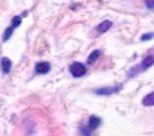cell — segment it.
<instances>
[{"instance_id":"cell-3","label":"cell","mask_w":154,"mask_h":136,"mask_svg":"<svg viewBox=\"0 0 154 136\" xmlns=\"http://www.w3.org/2000/svg\"><path fill=\"white\" fill-rule=\"evenodd\" d=\"M120 88H122V83H117L116 86H104V88H98V90H95V93L100 95V96H106V95L117 93Z\"/></svg>"},{"instance_id":"cell-13","label":"cell","mask_w":154,"mask_h":136,"mask_svg":"<svg viewBox=\"0 0 154 136\" xmlns=\"http://www.w3.org/2000/svg\"><path fill=\"white\" fill-rule=\"evenodd\" d=\"M146 7L148 8H154V0H146Z\"/></svg>"},{"instance_id":"cell-2","label":"cell","mask_w":154,"mask_h":136,"mask_svg":"<svg viewBox=\"0 0 154 136\" xmlns=\"http://www.w3.org/2000/svg\"><path fill=\"white\" fill-rule=\"evenodd\" d=\"M154 64V56L152 55H148L144 59L141 61V64H140L137 69H133V72H130V77H132L133 74H137V72H143V71H146L148 67H151Z\"/></svg>"},{"instance_id":"cell-8","label":"cell","mask_w":154,"mask_h":136,"mask_svg":"<svg viewBox=\"0 0 154 136\" xmlns=\"http://www.w3.org/2000/svg\"><path fill=\"white\" fill-rule=\"evenodd\" d=\"M141 104H143V106H154V91L144 96L143 101H141Z\"/></svg>"},{"instance_id":"cell-11","label":"cell","mask_w":154,"mask_h":136,"mask_svg":"<svg viewBox=\"0 0 154 136\" xmlns=\"http://www.w3.org/2000/svg\"><path fill=\"white\" fill-rule=\"evenodd\" d=\"M19 24H21V16H14V18H13V21H11V27H13V29H16Z\"/></svg>"},{"instance_id":"cell-6","label":"cell","mask_w":154,"mask_h":136,"mask_svg":"<svg viewBox=\"0 0 154 136\" xmlns=\"http://www.w3.org/2000/svg\"><path fill=\"white\" fill-rule=\"evenodd\" d=\"M111 26H112V23H111L109 19H106V21H103L98 27H96V34H104V32L108 31V29H109Z\"/></svg>"},{"instance_id":"cell-1","label":"cell","mask_w":154,"mask_h":136,"mask_svg":"<svg viewBox=\"0 0 154 136\" xmlns=\"http://www.w3.org/2000/svg\"><path fill=\"white\" fill-rule=\"evenodd\" d=\"M69 72L72 77H75V79H79V77H84L87 74V67L82 64V62H72L69 66Z\"/></svg>"},{"instance_id":"cell-12","label":"cell","mask_w":154,"mask_h":136,"mask_svg":"<svg viewBox=\"0 0 154 136\" xmlns=\"http://www.w3.org/2000/svg\"><path fill=\"white\" fill-rule=\"evenodd\" d=\"M154 37V34H144V35H141V40H149V38H152Z\"/></svg>"},{"instance_id":"cell-5","label":"cell","mask_w":154,"mask_h":136,"mask_svg":"<svg viewBox=\"0 0 154 136\" xmlns=\"http://www.w3.org/2000/svg\"><path fill=\"white\" fill-rule=\"evenodd\" d=\"M100 125H101V119L96 117V115H91V117L88 119V125H87V127H88L91 131H95V130L98 128Z\"/></svg>"},{"instance_id":"cell-7","label":"cell","mask_w":154,"mask_h":136,"mask_svg":"<svg viewBox=\"0 0 154 136\" xmlns=\"http://www.w3.org/2000/svg\"><path fill=\"white\" fill-rule=\"evenodd\" d=\"M0 64H2V72L3 74H8V72L11 71V61H10L8 58H2Z\"/></svg>"},{"instance_id":"cell-4","label":"cell","mask_w":154,"mask_h":136,"mask_svg":"<svg viewBox=\"0 0 154 136\" xmlns=\"http://www.w3.org/2000/svg\"><path fill=\"white\" fill-rule=\"evenodd\" d=\"M50 71H51V64H50V62L42 61V62H37V64H35V72H37V74H40V75L48 74Z\"/></svg>"},{"instance_id":"cell-10","label":"cell","mask_w":154,"mask_h":136,"mask_svg":"<svg viewBox=\"0 0 154 136\" xmlns=\"http://www.w3.org/2000/svg\"><path fill=\"white\" fill-rule=\"evenodd\" d=\"M13 31H14V29H13L11 26H10V27L7 29V31H5V34H3V42H7L8 38L11 37V34H13Z\"/></svg>"},{"instance_id":"cell-9","label":"cell","mask_w":154,"mask_h":136,"mask_svg":"<svg viewBox=\"0 0 154 136\" xmlns=\"http://www.w3.org/2000/svg\"><path fill=\"white\" fill-rule=\"evenodd\" d=\"M100 55H101V51H98V50L93 51V53H91V55L88 56V59H87V62H88V64H93V62H95V61L100 58Z\"/></svg>"}]
</instances>
